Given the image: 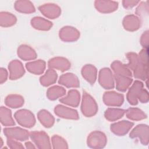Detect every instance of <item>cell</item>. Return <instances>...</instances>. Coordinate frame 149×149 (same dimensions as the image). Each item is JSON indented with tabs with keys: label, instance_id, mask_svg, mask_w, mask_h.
Instances as JSON below:
<instances>
[{
	"label": "cell",
	"instance_id": "1",
	"mask_svg": "<svg viewBox=\"0 0 149 149\" xmlns=\"http://www.w3.org/2000/svg\"><path fill=\"white\" fill-rule=\"evenodd\" d=\"M3 133L8 139L25 140L28 138V133L25 130L19 127L5 128L3 129Z\"/></svg>",
	"mask_w": 149,
	"mask_h": 149
},
{
	"label": "cell",
	"instance_id": "2",
	"mask_svg": "<svg viewBox=\"0 0 149 149\" xmlns=\"http://www.w3.org/2000/svg\"><path fill=\"white\" fill-rule=\"evenodd\" d=\"M15 117L18 123L24 126H31L34 122L33 115L29 111L26 110L17 111L15 114Z\"/></svg>",
	"mask_w": 149,
	"mask_h": 149
},
{
	"label": "cell",
	"instance_id": "3",
	"mask_svg": "<svg viewBox=\"0 0 149 149\" xmlns=\"http://www.w3.org/2000/svg\"><path fill=\"white\" fill-rule=\"evenodd\" d=\"M9 69L10 72L9 78L11 80H15L24 73V69L22 63L17 61H13L9 64Z\"/></svg>",
	"mask_w": 149,
	"mask_h": 149
},
{
	"label": "cell",
	"instance_id": "4",
	"mask_svg": "<svg viewBox=\"0 0 149 149\" xmlns=\"http://www.w3.org/2000/svg\"><path fill=\"white\" fill-rule=\"evenodd\" d=\"M83 112L87 116L93 115L97 110L95 103L89 95L85 94L83 98V103L82 105Z\"/></svg>",
	"mask_w": 149,
	"mask_h": 149
},
{
	"label": "cell",
	"instance_id": "5",
	"mask_svg": "<svg viewBox=\"0 0 149 149\" xmlns=\"http://www.w3.org/2000/svg\"><path fill=\"white\" fill-rule=\"evenodd\" d=\"M31 137L40 148H48L49 143L48 136L43 132H33L31 134Z\"/></svg>",
	"mask_w": 149,
	"mask_h": 149
},
{
	"label": "cell",
	"instance_id": "6",
	"mask_svg": "<svg viewBox=\"0 0 149 149\" xmlns=\"http://www.w3.org/2000/svg\"><path fill=\"white\" fill-rule=\"evenodd\" d=\"M88 144L92 147H102L105 144V137L100 132H94L88 138Z\"/></svg>",
	"mask_w": 149,
	"mask_h": 149
},
{
	"label": "cell",
	"instance_id": "7",
	"mask_svg": "<svg viewBox=\"0 0 149 149\" xmlns=\"http://www.w3.org/2000/svg\"><path fill=\"white\" fill-rule=\"evenodd\" d=\"M1 122L3 126H12L15 122L11 116V111L5 107H1L0 108Z\"/></svg>",
	"mask_w": 149,
	"mask_h": 149
},
{
	"label": "cell",
	"instance_id": "8",
	"mask_svg": "<svg viewBox=\"0 0 149 149\" xmlns=\"http://www.w3.org/2000/svg\"><path fill=\"white\" fill-rule=\"evenodd\" d=\"M100 81L101 84L106 88H111L113 86L112 74L109 69H104L101 71Z\"/></svg>",
	"mask_w": 149,
	"mask_h": 149
},
{
	"label": "cell",
	"instance_id": "9",
	"mask_svg": "<svg viewBox=\"0 0 149 149\" xmlns=\"http://www.w3.org/2000/svg\"><path fill=\"white\" fill-rule=\"evenodd\" d=\"M122 96L115 93H107L104 95V101L107 104L119 105L122 104Z\"/></svg>",
	"mask_w": 149,
	"mask_h": 149
},
{
	"label": "cell",
	"instance_id": "10",
	"mask_svg": "<svg viewBox=\"0 0 149 149\" xmlns=\"http://www.w3.org/2000/svg\"><path fill=\"white\" fill-rule=\"evenodd\" d=\"M16 17L8 12H1L0 13V24L2 27H9L14 24Z\"/></svg>",
	"mask_w": 149,
	"mask_h": 149
},
{
	"label": "cell",
	"instance_id": "11",
	"mask_svg": "<svg viewBox=\"0 0 149 149\" xmlns=\"http://www.w3.org/2000/svg\"><path fill=\"white\" fill-rule=\"evenodd\" d=\"M55 113L60 116L68 118H77V114L74 110L65 108L62 106H58L55 109Z\"/></svg>",
	"mask_w": 149,
	"mask_h": 149
},
{
	"label": "cell",
	"instance_id": "12",
	"mask_svg": "<svg viewBox=\"0 0 149 149\" xmlns=\"http://www.w3.org/2000/svg\"><path fill=\"white\" fill-rule=\"evenodd\" d=\"M6 105L11 108H17L23 102V98L17 95H9L5 98Z\"/></svg>",
	"mask_w": 149,
	"mask_h": 149
},
{
	"label": "cell",
	"instance_id": "13",
	"mask_svg": "<svg viewBox=\"0 0 149 149\" xmlns=\"http://www.w3.org/2000/svg\"><path fill=\"white\" fill-rule=\"evenodd\" d=\"M61 38L64 40H74L79 36L78 32L74 29L70 27H65L61 31Z\"/></svg>",
	"mask_w": 149,
	"mask_h": 149
},
{
	"label": "cell",
	"instance_id": "14",
	"mask_svg": "<svg viewBox=\"0 0 149 149\" xmlns=\"http://www.w3.org/2000/svg\"><path fill=\"white\" fill-rule=\"evenodd\" d=\"M131 123L123 121L113 125L111 129L115 133L118 134H123L127 132L129 129L131 127Z\"/></svg>",
	"mask_w": 149,
	"mask_h": 149
},
{
	"label": "cell",
	"instance_id": "15",
	"mask_svg": "<svg viewBox=\"0 0 149 149\" xmlns=\"http://www.w3.org/2000/svg\"><path fill=\"white\" fill-rule=\"evenodd\" d=\"M59 83L68 87H76L79 85L77 78L72 74L63 75L60 79Z\"/></svg>",
	"mask_w": 149,
	"mask_h": 149
},
{
	"label": "cell",
	"instance_id": "16",
	"mask_svg": "<svg viewBox=\"0 0 149 149\" xmlns=\"http://www.w3.org/2000/svg\"><path fill=\"white\" fill-rule=\"evenodd\" d=\"M41 11L44 14L49 17H56L59 13V9L55 5H44L41 8Z\"/></svg>",
	"mask_w": 149,
	"mask_h": 149
},
{
	"label": "cell",
	"instance_id": "17",
	"mask_svg": "<svg viewBox=\"0 0 149 149\" xmlns=\"http://www.w3.org/2000/svg\"><path fill=\"white\" fill-rule=\"evenodd\" d=\"M79 101V95L77 91L72 90L69 92V95L61 100V101L63 103L68 104L72 106H76L78 104Z\"/></svg>",
	"mask_w": 149,
	"mask_h": 149
},
{
	"label": "cell",
	"instance_id": "18",
	"mask_svg": "<svg viewBox=\"0 0 149 149\" xmlns=\"http://www.w3.org/2000/svg\"><path fill=\"white\" fill-rule=\"evenodd\" d=\"M96 3V7L101 12H111L115 10L117 6V3L113 2L97 1Z\"/></svg>",
	"mask_w": 149,
	"mask_h": 149
},
{
	"label": "cell",
	"instance_id": "19",
	"mask_svg": "<svg viewBox=\"0 0 149 149\" xmlns=\"http://www.w3.org/2000/svg\"><path fill=\"white\" fill-rule=\"evenodd\" d=\"M18 55L24 59H33L36 57L34 52L27 46H21L18 50Z\"/></svg>",
	"mask_w": 149,
	"mask_h": 149
},
{
	"label": "cell",
	"instance_id": "20",
	"mask_svg": "<svg viewBox=\"0 0 149 149\" xmlns=\"http://www.w3.org/2000/svg\"><path fill=\"white\" fill-rule=\"evenodd\" d=\"M49 66L58 68L62 70H65L69 68V63L65 59L58 58L51 60L49 62Z\"/></svg>",
	"mask_w": 149,
	"mask_h": 149
},
{
	"label": "cell",
	"instance_id": "21",
	"mask_svg": "<svg viewBox=\"0 0 149 149\" xmlns=\"http://www.w3.org/2000/svg\"><path fill=\"white\" fill-rule=\"evenodd\" d=\"M15 7L17 10L22 12H31L34 10L32 4L27 1H17L15 3Z\"/></svg>",
	"mask_w": 149,
	"mask_h": 149
},
{
	"label": "cell",
	"instance_id": "22",
	"mask_svg": "<svg viewBox=\"0 0 149 149\" xmlns=\"http://www.w3.org/2000/svg\"><path fill=\"white\" fill-rule=\"evenodd\" d=\"M27 69L31 72L35 73H42L44 69V62L42 61H37L27 64Z\"/></svg>",
	"mask_w": 149,
	"mask_h": 149
},
{
	"label": "cell",
	"instance_id": "23",
	"mask_svg": "<svg viewBox=\"0 0 149 149\" xmlns=\"http://www.w3.org/2000/svg\"><path fill=\"white\" fill-rule=\"evenodd\" d=\"M83 76L89 81L93 83L95 79L96 70L95 69L91 66H86L84 68L83 70Z\"/></svg>",
	"mask_w": 149,
	"mask_h": 149
},
{
	"label": "cell",
	"instance_id": "24",
	"mask_svg": "<svg viewBox=\"0 0 149 149\" xmlns=\"http://www.w3.org/2000/svg\"><path fill=\"white\" fill-rule=\"evenodd\" d=\"M32 24L34 27L36 29H44L46 30L48 29H49L51 27V23L43 19L42 18H34L32 20Z\"/></svg>",
	"mask_w": 149,
	"mask_h": 149
},
{
	"label": "cell",
	"instance_id": "25",
	"mask_svg": "<svg viewBox=\"0 0 149 149\" xmlns=\"http://www.w3.org/2000/svg\"><path fill=\"white\" fill-rule=\"evenodd\" d=\"M56 79V73L52 70H49L46 74L41 77V83L44 85H49L54 83Z\"/></svg>",
	"mask_w": 149,
	"mask_h": 149
},
{
	"label": "cell",
	"instance_id": "26",
	"mask_svg": "<svg viewBox=\"0 0 149 149\" xmlns=\"http://www.w3.org/2000/svg\"><path fill=\"white\" fill-rule=\"evenodd\" d=\"M39 118L41 122L45 126H50L52 125L54 119L47 112L45 111H41L39 113Z\"/></svg>",
	"mask_w": 149,
	"mask_h": 149
},
{
	"label": "cell",
	"instance_id": "27",
	"mask_svg": "<svg viewBox=\"0 0 149 149\" xmlns=\"http://www.w3.org/2000/svg\"><path fill=\"white\" fill-rule=\"evenodd\" d=\"M65 94V90L63 88L59 87H54L51 88L48 92V97L51 99L56 98L59 96H61Z\"/></svg>",
	"mask_w": 149,
	"mask_h": 149
},
{
	"label": "cell",
	"instance_id": "28",
	"mask_svg": "<svg viewBox=\"0 0 149 149\" xmlns=\"http://www.w3.org/2000/svg\"><path fill=\"white\" fill-rule=\"evenodd\" d=\"M123 114V112L122 110L119 109H109L106 112V117L109 120H115L118 119Z\"/></svg>",
	"mask_w": 149,
	"mask_h": 149
},
{
	"label": "cell",
	"instance_id": "29",
	"mask_svg": "<svg viewBox=\"0 0 149 149\" xmlns=\"http://www.w3.org/2000/svg\"><path fill=\"white\" fill-rule=\"evenodd\" d=\"M117 87L118 89L119 90L124 91L126 89V87L129 86L131 80L129 79H125L121 77H117Z\"/></svg>",
	"mask_w": 149,
	"mask_h": 149
},
{
	"label": "cell",
	"instance_id": "30",
	"mask_svg": "<svg viewBox=\"0 0 149 149\" xmlns=\"http://www.w3.org/2000/svg\"><path fill=\"white\" fill-rule=\"evenodd\" d=\"M112 68L113 69L114 71L119 74H129L130 73L129 71L119 62H115L112 64Z\"/></svg>",
	"mask_w": 149,
	"mask_h": 149
},
{
	"label": "cell",
	"instance_id": "31",
	"mask_svg": "<svg viewBox=\"0 0 149 149\" xmlns=\"http://www.w3.org/2000/svg\"><path fill=\"white\" fill-rule=\"evenodd\" d=\"M53 143L55 147H65V143L59 137L55 136L53 137Z\"/></svg>",
	"mask_w": 149,
	"mask_h": 149
},
{
	"label": "cell",
	"instance_id": "32",
	"mask_svg": "<svg viewBox=\"0 0 149 149\" xmlns=\"http://www.w3.org/2000/svg\"><path fill=\"white\" fill-rule=\"evenodd\" d=\"M7 144L9 146V147L11 148H23V147L22 146L21 144L13 140H12V139H8L7 140Z\"/></svg>",
	"mask_w": 149,
	"mask_h": 149
},
{
	"label": "cell",
	"instance_id": "33",
	"mask_svg": "<svg viewBox=\"0 0 149 149\" xmlns=\"http://www.w3.org/2000/svg\"><path fill=\"white\" fill-rule=\"evenodd\" d=\"M8 73L5 68H1L0 69V83L2 84L4 83L7 79Z\"/></svg>",
	"mask_w": 149,
	"mask_h": 149
},
{
	"label": "cell",
	"instance_id": "34",
	"mask_svg": "<svg viewBox=\"0 0 149 149\" xmlns=\"http://www.w3.org/2000/svg\"><path fill=\"white\" fill-rule=\"evenodd\" d=\"M26 145L27 148H34V147L33 146V145L31 143H30V142L26 143Z\"/></svg>",
	"mask_w": 149,
	"mask_h": 149
},
{
	"label": "cell",
	"instance_id": "35",
	"mask_svg": "<svg viewBox=\"0 0 149 149\" xmlns=\"http://www.w3.org/2000/svg\"><path fill=\"white\" fill-rule=\"evenodd\" d=\"M1 145H0V147H1L3 145V141H2V139H1Z\"/></svg>",
	"mask_w": 149,
	"mask_h": 149
}]
</instances>
